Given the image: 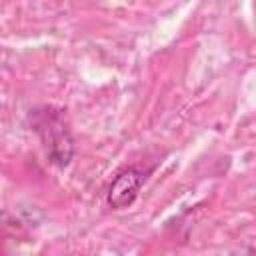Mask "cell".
<instances>
[{
  "label": "cell",
  "instance_id": "2",
  "mask_svg": "<svg viewBox=\"0 0 256 256\" xmlns=\"http://www.w3.org/2000/svg\"><path fill=\"white\" fill-rule=\"evenodd\" d=\"M144 178H146L144 172H140L138 168L122 170L112 180V184L108 188V204H110V208H114V210L128 208L136 200V196H138V192H140V188L144 184Z\"/></svg>",
  "mask_w": 256,
  "mask_h": 256
},
{
  "label": "cell",
  "instance_id": "1",
  "mask_svg": "<svg viewBox=\"0 0 256 256\" xmlns=\"http://www.w3.org/2000/svg\"><path fill=\"white\" fill-rule=\"evenodd\" d=\"M34 130L38 132L50 162L56 166H68L74 148H72V138L68 134V128L64 124L60 110H52V108L36 110Z\"/></svg>",
  "mask_w": 256,
  "mask_h": 256
}]
</instances>
